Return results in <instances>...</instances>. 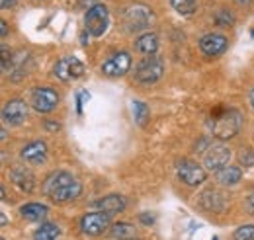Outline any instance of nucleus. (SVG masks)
I'll return each instance as SVG.
<instances>
[{
    "label": "nucleus",
    "mask_w": 254,
    "mask_h": 240,
    "mask_svg": "<svg viewBox=\"0 0 254 240\" xmlns=\"http://www.w3.org/2000/svg\"><path fill=\"white\" fill-rule=\"evenodd\" d=\"M241 127H243V116L235 108L217 106L209 114V118H207V131H209V135L219 139V141H229V139L237 137Z\"/></svg>",
    "instance_id": "1"
},
{
    "label": "nucleus",
    "mask_w": 254,
    "mask_h": 240,
    "mask_svg": "<svg viewBox=\"0 0 254 240\" xmlns=\"http://www.w3.org/2000/svg\"><path fill=\"white\" fill-rule=\"evenodd\" d=\"M43 191L55 203H66L80 195L82 185L68 172H53L43 181Z\"/></svg>",
    "instance_id": "2"
},
{
    "label": "nucleus",
    "mask_w": 254,
    "mask_h": 240,
    "mask_svg": "<svg viewBox=\"0 0 254 240\" xmlns=\"http://www.w3.org/2000/svg\"><path fill=\"white\" fill-rule=\"evenodd\" d=\"M153 20H155V14L147 4H139V2L131 4L124 12V24H126L127 30L133 31V33L151 28Z\"/></svg>",
    "instance_id": "3"
},
{
    "label": "nucleus",
    "mask_w": 254,
    "mask_h": 240,
    "mask_svg": "<svg viewBox=\"0 0 254 240\" xmlns=\"http://www.w3.org/2000/svg\"><path fill=\"white\" fill-rule=\"evenodd\" d=\"M162 70H164V62L157 55H151L147 59H143L137 68H135V80L143 86H149V84H155L162 76Z\"/></svg>",
    "instance_id": "4"
},
{
    "label": "nucleus",
    "mask_w": 254,
    "mask_h": 240,
    "mask_svg": "<svg viewBox=\"0 0 254 240\" xmlns=\"http://www.w3.org/2000/svg\"><path fill=\"white\" fill-rule=\"evenodd\" d=\"M176 174H178V180L186 183V185H190V187L201 185L205 181V176H207V172L201 164L188 160V158H184L176 164Z\"/></svg>",
    "instance_id": "5"
},
{
    "label": "nucleus",
    "mask_w": 254,
    "mask_h": 240,
    "mask_svg": "<svg viewBox=\"0 0 254 240\" xmlns=\"http://www.w3.org/2000/svg\"><path fill=\"white\" fill-rule=\"evenodd\" d=\"M84 28L94 37L104 35V31L108 30V8H106V4H94V6L88 8V12L84 16Z\"/></svg>",
    "instance_id": "6"
},
{
    "label": "nucleus",
    "mask_w": 254,
    "mask_h": 240,
    "mask_svg": "<svg viewBox=\"0 0 254 240\" xmlns=\"http://www.w3.org/2000/svg\"><path fill=\"white\" fill-rule=\"evenodd\" d=\"M53 74L63 82H70V80H76V78H80L84 74V64H82V60L68 55V57H63V59H59L55 62Z\"/></svg>",
    "instance_id": "7"
},
{
    "label": "nucleus",
    "mask_w": 254,
    "mask_h": 240,
    "mask_svg": "<svg viewBox=\"0 0 254 240\" xmlns=\"http://www.w3.org/2000/svg\"><path fill=\"white\" fill-rule=\"evenodd\" d=\"M229 160H231V150L229 147H225L223 143L217 145H209L207 150L203 152V164H205V170H211V172H219L225 166H229Z\"/></svg>",
    "instance_id": "8"
},
{
    "label": "nucleus",
    "mask_w": 254,
    "mask_h": 240,
    "mask_svg": "<svg viewBox=\"0 0 254 240\" xmlns=\"http://www.w3.org/2000/svg\"><path fill=\"white\" fill-rule=\"evenodd\" d=\"M32 108L37 114H49L59 106V94L53 88L39 86L32 92Z\"/></svg>",
    "instance_id": "9"
},
{
    "label": "nucleus",
    "mask_w": 254,
    "mask_h": 240,
    "mask_svg": "<svg viewBox=\"0 0 254 240\" xmlns=\"http://www.w3.org/2000/svg\"><path fill=\"white\" fill-rule=\"evenodd\" d=\"M108 229H112V225H110V215H106V213H102V211L86 213V215L80 219V231H82L84 235L98 237V235L106 233Z\"/></svg>",
    "instance_id": "10"
},
{
    "label": "nucleus",
    "mask_w": 254,
    "mask_h": 240,
    "mask_svg": "<svg viewBox=\"0 0 254 240\" xmlns=\"http://www.w3.org/2000/svg\"><path fill=\"white\" fill-rule=\"evenodd\" d=\"M131 68V55L127 51H120V53H114L108 60L102 62L100 70L102 74L110 76V78H118V76H124L127 74V70Z\"/></svg>",
    "instance_id": "11"
},
{
    "label": "nucleus",
    "mask_w": 254,
    "mask_h": 240,
    "mask_svg": "<svg viewBox=\"0 0 254 240\" xmlns=\"http://www.w3.org/2000/svg\"><path fill=\"white\" fill-rule=\"evenodd\" d=\"M2 120L10 127H18L28 120V104L24 100H10L2 110Z\"/></svg>",
    "instance_id": "12"
},
{
    "label": "nucleus",
    "mask_w": 254,
    "mask_h": 240,
    "mask_svg": "<svg viewBox=\"0 0 254 240\" xmlns=\"http://www.w3.org/2000/svg\"><path fill=\"white\" fill-rule=\"evenodd\" d=\"M227 45H229V41L221 33H207V35H203L199 39V49L207 57H219L227 49Z\"/></svg>",
    "instance_id": "13"
},
{
    "label": "nucleus",
    "mask_w": 254,
    "mask_h": 240,
    "mask_svg": "<svg viewBox=\"0 0 254 240\" xmlns=\"http://www.w3.org/2000/svg\"><path fill=\"white\" fill-rule=\"evenodd\" d=\"M20 156H22V160H26L28 164H33V166L43 164L47 160V145L43 141H33L22 149Z\"/></svg>",
    "instance_id": "14"
},
{
    "label": "nucleus",
    "mask_w": 254,
    "mask_h": 240,
    "mask_svg": "<svg viewBox=\"0 0 254 240\" xmlns=\"http://www.w3.org/2000/svg\"><path fill=\"white\" fill-rule=\"evenodd\" d=\"M127 201L124 195H118V193H112V195H106V197H102V199H98L94 203L96 209H100L102 213H106V215H118V213H122V211L126 209Z\"/></svg>",
    "instance_id": "15"
},
{
    "label": "nucleus",
    "mask_w": 254,
    "mask_h": 240,
    "mask_svg": "<svg viewBox=\"0 0 254 240\" xmlns=\"http://www.w3.org/2000/svg\"><path fill=\"white\" fill-rule=\"evenodd\" d=\"M10 180L14 181V185H18L22 191L26 193H32L33 187H35V180H33V174L26 168V166H16L10 170Z\"/></svg>",
    "instance_id": "16"
},
{
    "label": "nucleus",
    "mask_w": 254,
    "mask_h": 240,
    "mask_svg": "<svg viewBox=\"0 0 254 240\" xmlns=\"http://www.w3.org/2000/svg\"><path fill=\"white\" fill-rule=\"evenodd\" d=\"M133 45H135V51H139V53L151 57V55H155L157 49H159V37H157L155 33H143V35H139V37L135 39Z\"/></svg>",
    "instance_id": "17"
},
{
    "label": "nucleus",
    "mask_w": 254,
    "mask_h": 240,
    "mask_svg": "<svg viewBox=\"0 0 254 240\" xmlns=\"http://www.w3.org/2000/svg\"><path fill=\"white\" fill-rule=\"evenodd\" d=\"M110 237L114 240H129V239H137V227L126 223V221H120V223H114L112 229H110Z\"/></svg>",
    "instance_id": "18"
},
{
    "label": "nucleus",
    "mask_w": 254,
    "mask_h": 240,
    "mask_svg": "<svg viewBox=\"0 0 254 240\" xmlns=\"http://www.w3.org/2000/svg\"><path fill=\"white\" fill-rule=\"evenodd\" d=\"M241 180H243V170L237 168V166H225L223 170L217 172V181L221 185H227V187L237 185Z\"/></svg>",
    "instance_id": "19"
},
{
    "label": "nucleus",
    "mask_w": 254,
    "mask_h": 240,
    "mask_svg": "<svg viewBox=\"0 0 254 240\" xmlns=\"http://www.w3.org/2000/svg\"><path fill=\"white\" fill-rule=\"evenodd\" d=\"M47 205H41V203H26L20 207V215L28 221H43L47 217Z\"/></svg>",
    "instance_id": "20"
},
{
    "label": "nucleus",
    "mask_w": 254,
    "mask_h": 240,
    "mask_svg": "<svg viewBox=\"0 0 254 240\" xmlns=\"http://www.w3.org/2000/svg\"><path fill=\"white\" fill-rule=\"evenodd\" d=\"M61 235V229L55 223H41V227H37V231L33 233V240H57Z\"/></svg>",
    "instance_id": "21"
},
{
    "label": "nucleus",
    "mask_w": 254,
    "mask_h": 240,
    "mask_svg": "<svg viewBox=\"0 0 254 240\" xmlns=\"http://www.w3.org/2000/svg\"><path fill=\"white\" fill-rule=\"evenodd\" d=\"M131 110H133L135 123H137V125H141V127H145V125H147V121H149V108H147V104H145V102H141V100H135V102L131 104Z\"/></svg>",
    "instance_id": "22"
},
{
    "label": "nucleus",
    "mask_w": 254,
    "mask_h": 240,
    "mask_svg": "<svg viewBox=\"0 0 254 240\" xmlns=\"http://www.w3.org/2000/svg\"><path fill=\"white\" fill-rule=\"evenodd\" d=\"M170 4L182 16H191L197 10V0H170Z\"/></svg>",
    "instance_id": "23"
},
{
    "label": "nucleus",
    "mask_w": 254,
    "mask_h": 240,
    "mask_svg": "<svg viewBox=\"0 0 254 240\" xmlns=\"http://www.w3.org/2000/svg\"><path fill=\"white\" fill-rule=\"evenodd\" d=\"M235 240H254V225H245V227H239L233 235Z\"/></svg>",
    "instance_id": "24"
},
{
    "label": "nucleus",
    "mask_w": 254,
    "mask_h": 240,
    "mask_svg": "<svg viewBox=\"0 0 254 240\" xmlns=\"http://www.w3.org/2000/svg\"><path fill=\"white\" fill-rule=\"evenodd\" d=\"M12 64H14V57H12V53L6 49V47H2V70H10L12 68Z\"/></svg>",
    "instance_id": "25"
},
{
    "label": "nucleus",
    "mask_w": 254,
    "mask_h": 240,
    "mask_svg": "<svg viewBox=\"0 0 254 240\" xmlns=\"http://www.w3.org/2000/svg\"><path fill=\"white\" fill-rule=\"evenodd\" d=\"M217 22H219L221 26H233L235 18H233V14H229V12H225V10H221V12L217 14Z\"/></svg>",
    "instance_id": "26"
},
{
    "label": "nucleus",
    "mask_w": 254,
    "mask_h": 240,
    "mask_svg": "<svg viewBox=\"0 0 254 240\" xmlns=\"http://www.w3.org/2000/svg\"><path fill=\"white\" fill-rule=\"evenodd\" d=\"M90 96H88V92H78V114H82V104H84V100H88Z\"/></svg>",
    "instance_id": "27"
},
{
    "label": "nucleus",
    "mask_w": 254,
    "mask_h": 240,
    "mask_svg": "<svg viewBox=\"0 0 254 240\" xmlns=\"http://www.w3.org/2000/svg\"><path fill=\"white\" fill-rule=\"evenodd\" d=\"M247 207H249V211L254 215V193L249 195V199H247Z\"/></svg>",
    "instance_id": "28"
},
{
    "label": "nucleus",
    "mask_w": 254,
    "mask_h": 240,
    "mask_svg": "<svg viewBox=\"0 0 254 240\" xmlns=\"http://www.w3.org/2000/svg\"><path fill=\"white\" fill-rule=\"evenodd\" d=\"M14 2H16V0H0V6H2L4 10H6V8H10V6L14 4Z\"/></svg>",
    "instance_id": "29"
},
{
    "label": "nucleus",
    "mask_w": 254,
    "mask_h": 240,
    "mask_svg": "<svg viewBox=\"0 0 254 240\" xmlns=\"http://www.w3.org/2000/svg\"><path fill=\"white\" fill-rule=\"evenodd\" d=\"M0 26H2V37H6V35H8V24L2 20V22H0Z\"/></svg>",
    "instance_id": "30"
},
{
    "label": "nucleus",
    "mask_w": 254,
    "mask_h": 240,
    "mask_svg": "<svg viewBox=\"0 0 254 240\" xmlns=\"http://www.w3.org/2000/svg\"><path fill=\"white\" fill-rule=\"evenodd\" d=\"M251 104H253V108H254V88L251 90Z\"/></svg>",
    "instance_id": "31"
},
{
    "label": "nucleus",
    "mask_w": 254,
    "mask_h": 240,
    "mask_svg": "<svg viewBox=\"0 0 254 240\" xmlns=\"http://www.w3.org/2000/svg\"><path fill=\"white\" fill-rule=\"evenodd\" d=\"M239 2H251V0H239Z\"/></svg>",
    "instance_id": "32"
},
{
    "label": "nucleus",
    "mask_w": 254,
    "mask_h": 240,
    "mask_svg": "<svg viewBox=\"0 0 254 240\" xmlns=\"http://www.w3.org/2000/svg\"><path fill=\"white\" fill-rule=\"evenodd\" d=\"M129 240H139V239H129Z\"/></svg>",
    "instance_id": "33"
},
{
    "label": "nucleus",
    "mask_w": 254,
    "mask_h": 240,
    "mask_svg": "<svg viewBox=\"0 0 254 240\" xmlns=\"http://www.w3.org/2000/svg\"><path fill=\"white\" fill-rule=\"evenodd\" d=\"M213 240H217V239H213Z\"/></svg>",
    "instance_id": "34"
}]
</instances>
